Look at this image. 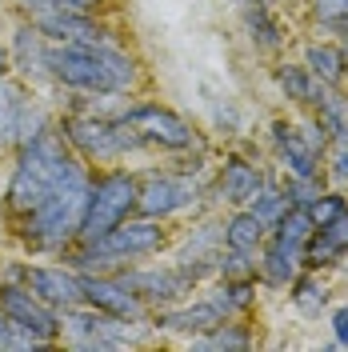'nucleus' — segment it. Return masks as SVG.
Masks as SVG:
<instances>
[{"instance_id": "c85d7f7f", "label": "nucleus", "mask_w": 348, "mask_h": 352, "mask_svg": "<svg viewBox=\"0 0 348 352\" xmlns=\"http://www.w3.org/2000/svg\"><path fill=\"white\" fill-rule=\"evenodd\" d=\"M312 116L325 124L328 140H348V88H325Z\"/></svg>"}, {"instance_id": "423d86ee", "label": "nucleus", "mask_w": 348, "mask_h": 352, "mask_svg": "<svg viewBox=\"0 0 348 352\" xmlns=\"http://www.w3.org/2000/svg\"><path fill=\"white\" fill-rule=\"evenodd\" d=\"M156 336L153 320H120L92 305H72L61 312V344L80 352H124Z\"/></svg>"}, {"instance_id": "1a4fd4ad", "label": "nucleus", "mask_w": 348, "mask_h": 352, "mask_svg": "<svg viewBox=\"0 0 348 352\" xmlns=\"http://www.w3.org/2000/svg\"><path fill=\"white\" fill-rule=\"evenodd\" d=\"M116 116H124L136 136L144 140L149 153H160V156H176V153H188L196 144H204V136L196 132V124L184 116V112L160 104L153 96H124V104Z\"/></svg>"}, {"instance_id": "72a5a7b5", "label": "nucleus", "mask_w": 348, "mask_h": 352, "mask_svg": "<svg viewBox=\"0 0 348 352\" xmlns=\"http://www.w3.org/2000/svg\"><path fill=\"white\" fill-rule=\"evenodd\" d=\"M320 173H325L328 188H340V192H348V140H332V144H328Z\"/></svg>"}, {"instance_id": "0eeeda50", "label": "nucleus", "mask_w": 348, "mask_h": 352, "mask_svg": "<svg viewBox=\"0 0 348 352\" xmlns=\"http://www.w3.org/2000/svg\"><path fill=\"white\" fill-rule=\"evenodd\" d=\"M213 176V173H208ZM208 176L184 173V168H144L140 173V197H136V212L173 224L180 217H196L208 208Z\"/></svg>"}, {"instance_id": "39448f33", "label": "nucleus", "mask_w": 348, "mask_h": 352, "mask_svg": "<svg viewBox=\"0 0 348 352\" xmlns=\"http://www.w3.org/2000/svg\"><path fill=\"white\" fill-rule=\"evenodd\" d=\"M88 176L85 180L65 184L61 192H52L48 200H41L32 212L8 220V228H12V236L21 241L24 252H32V256H48V261H61L68 248L80 241V217H85Z\"/></svg>"}, {"instance_id": "7c9ffc66", "label": "nucleus", "mask_w": 348, "mask_h": 352, "mask_svg": "<svg viewBox=\"0 0 348 352\" xmlns=\"http://www.w3.org/2000/svg\"><path fill=\"white\" fill-rule=\"evenodd\" d=\"M244 208H252L257 217L264 220V224H272V220L281 217L284 208H288V197H284V184H281V173H276V164L268 168V176H264V184L257 188V197L248 200Z\"/></svg>"}, {"instance_id": "ea45409f", "label": "nucleus", "mask_w": 348, "mask_h": 352, "mask_svg": "<svg viewBox=\"0 0 348 352\" xmlns=\"http://www.w3.org/2000/svg\"><path fill=\"white\" fill-rule=\"evenodd\" d=\"M0 153H8V148H4V144H0Z\"/></svg>"}, {"instance_id": "f8f14e48", "label": "nucleus", "mask_w": 348, "mask_h": 352, "mask_svg": "<svg viewBox=\"0 0 348 352\" xmlns=\"http://www.w3.org/2000/svg\"><path fill=\"white\" fill-rule=\"evenodd\" d=\"M124 285L144 300L149 308H164V305H176V300H188L196 288H200V276H196L188 264L180 261H144V264H132V268H120L116 272Z\"/></svg>"}, {"instance_id": "e433bc0d", "label": "nucleus", "mask_w": 348, "mask_h": 352, "mask_svg": "<svg viewBox=\"0 0 348 352\" xmlns=\"http://www.w3.org/2000/svg\"><path fill=\"white\" fill-rule=\"evenodd\" d=\"M232 4H237V12H240V8H252V4H268V0H232Z\"/></svg>"}, {"instance_id": "58836bf2", "label": "nucleus", "mask_w": 348, "mask_h": 352, "mask_svg": "<svg viewBox=\"0 0 348 352\" xmlns=\"http://www.w3.org/2000/svg\"><path fill=\"white\" fill-rule=\"evenodd\" d=\"M4 268H8V261H4V256H0V276H4Z\"/></svg>"}, {"instance_id": "20e7f679", "label": "nucleus", "mask_w": 348, "mask_h": 352, "mask_svg": "<svg viewBox=\"0 0 348 352\" xmlns=\"http://www.w3.org/2000/svg\"><path fill=\"white\" fill-rule=\"evenodd\" d=\"M116 112L65 109L56 112V132L65 136V144L85 160L88 168H109V164H129L136 156H149L136 129Z\"/></svg>"}, {"instance_id": "a211bd4d", "label": "nucleus", "mask_w": 348, "mask_h": 352, "mask_svg": "<svg viewBox=\"0 0 348 352\" xmlns=\"http://www.w3.org/2000/svg\"><path fill=\"white\" fill-rule=\"evenodd\" d=\"M28 21L41 28L52 44H105L120 41V32L109 24V16L96 12H72V8H44Z\"/></svg>"}, {"instance_id": "5701e85b", "label": "nucleus", "mask_w": 348, "mask_h": 352, "mask_svg": "<svg viewBox=\"0 0 348 352\" xmlns=\"http://www.w3.org/2000/svg\"><path fill=\"white\" fill-rule=\"evenodd\" d=\"M301 65L320 80L325 88H345L348 80V56L340 41H332V36H308L301 44V56H296Z\"/></svg>"}, {"instance_id": "cd10ccee", "label": "nucleus", "mask_w": 348, "mask_h": 352, "mask_svg": "<svg viewBox=\"0 0 348 352\" xmlns=\"http://www.w3.org/2000/svg\"><path fill=\"white\" fill-rule=\"evenodd\" d=\"M305 21L316 36L340 41L348 32V0H305Z\"/></svg>"}, {"instance_id": "b1692460", "label": "nucleus", "mask_w": 348, "mask_h": 352, "mask_svg": "<svg viewBox=\"0 0 348 352\" xmlns=\"http://www.w3.org/2000/svg\"><path fill=\"white\" fill-rule=\"evenodd\" d=\"M240 28H244L248 44H252L261 56H284V48H288V28H284V21L272 12V4L240 8Z\"/></svg>"}, {"instance_id": "4468645a", "label": "nucleus", "mask_w": 348, "mask_h": 352, "mask_svg": "<svg viewBox=\"0 0 348 352\" xmlns=\"http://www.w3.org/2000/svg\"><path fill=\"white\" fill-rule=\"evenodd\" d=\"M220 248H224V212L220 208H204V212L193 217V224L184 228V236H173L168 252H173V261L193 268L200 276V285H208L217 276Z\"/></svg>"}, {"instance_id": "4be33fe9", "label": "nucleus", "mask_w": 348, "mask_h": 352, "mask_svg": "<svg viewBox=\"0 0 348 352\" xmlns=\"http://www.w3.org/2000/svg\"><path fill=\"white\" fill-rule=\"evenodd\" d=\"M257 276H213L208 285H200V292L220 308V316L224 320H232V316H244V320H252V312H257Z\"/></svg>"}, {"instance_id": "f03ea898", "label": "nucleus", "mask_w": 348, "mask_h": 352, "mask_svg": "<svg viewBox=\"0 0 348 352\" xmlns=\"http://www.w3.org/2000/svg\"><path fill=\"white\" fill-rule=\"evenodd\" d=\"M88 173L92 168L68 148L65 136L52 124V129L36 132L32 140L12 148V168H8L4 192H0V212H4V220H17L24 212H32L52 192H61L65 184L85 180Z\"/></svg>"}, {"instance_id": "7ed1b4c3", "label": "nucleus", "mask_w": 348, "mask_h": 352, "mask_svg": "<svg viewBox=\"0 0 348 352\" xmlns=\"http://www.w3.org/2000/svg\"><path fill=\"white\" fill-rule=\"evenodd\" d=\"M173 248V228L164 220L140 217L132 212L129 220H120L116 228H109L96 241H76L61 261H68L76 272H120L132 264L156 261Z\"/></svg>"}, {"instance_id": "bb28decb", "label": "nucleus", "mask_w": 348, "mask_h": 352, "mask_svg": "<svg viewBox=\"0 0 348 352\" xmlns=\"http://www.w3.org/2000/svg\"><path fill=\"white\" fill-rule=\"evenodd\" d=\"M264 236H268V224H264L252 208H228L224 212V248H237V252H261Z\"/></svg>"}, {"instance_id": "473e14b6", "label": "nucleus", "mask_w": 348, "mask_h": 352, "mask_svg": "<svg viewBox=\"0 0 348 352\" xmlns=\"http://www.w3.org/2000/svg\"><path fill=\"white\" fill-rule=\"evenodd\" d=\"M281 184H284V197H288V204H301V208H308V204H312V200L328 188L325 173H316V176H284L281 173Z\"/></svg>"}, {"instance_id": "412c9836", "label": "nucleus", "mask_w": 348, "mask_h": 352, "mask_svg": "<svg viewBox=\"0 0 348 352\" xmlns=\"http://www.w3.org/2000/svg\"><path fill=\"white\" fill-rule=\"evenodd\" d=\"M272 85L281 92V100H288V109H296V112H312L316 100L325 96V85H320L301 60H292V56H276V65H272Z\"/></svg>"}, {"instance_id": "6e6552de", "label": "nucleus", "mask_w": 348, "mask_h": 352, "mask_svg": "<svg viewBox=\"0 0 348 352\" xmlns=\"http://www.w3.org/2000/svg\"><path fill=\"white\" fill-rule=\"evenodd\" d=\"M140 197V173L129 164H109V168H92L88 176V197H85V217H80V241H96L120 220L136 212Z\"/></svg>"}, {"instance_id": "ddd939ff", "label": "nucleus", "mask_w": 348, "mask_h": 352, "mask_svg": "<svg viewBox=\"0 0 348 352\" xmlns=\"http://www.w3.org/2000/svg\"><path fill=\"white\" fill-rule=\"evenodd\" d=\"M4 276L21 280L24 288H32L44 305H52L56 312L80 305L85 300V288H80V272L68 261H8ZM0 276V280H4Z\"/></svg>"}, {"instance_id": "393cba45", "label": "nucleus", "mask_w": 348, "mask_h": 352, "mask_svg": "<svg viewBox=\"0 0 348 352\" xmlns=\"http://www.w3.org/2000/svg\"><path fill=\"white\" fill-rule=\"evenodd\" d=\"M288 305L296 308L301 316H308V320H316L320 312H328V305H332L328 276L320 268H301V272L288 280Z\"/></svg>"}, {"instance_id": "aec40b11", "label": "nucleus", "mask_w": 348, "mask_h": 352, "mask_svg": "<svg viewBox=\"0 0 348 352\" xmlns=\"http://www.w3.org/2000/svg\"><path fill=\"white\" fill-rule=\"evenodd\" d=\"M153 329L156 336H184V340H193L200 332H208L213 324H220L224 316H220V308L196 288L188 300H176V305H164V308H153Z\"/></svg>"}, {"instance_id": "6ab92c4d", "label": "nucleus", "mask_w": 348, "mask_h": 352, "mask_svg": "<svg viewBox=\"0 0 348 352\" xmlns=\"http://www.w3.org/2000/svg\"><path fill=\"white\" fill-rule=\"evenodd\" d=\"M80 288H85L80 305H92L100 312H109V316H120V320H149L153 316V308L144 305L116 272H80Z\"/></svg>"}, {"instance_id": "f704fd0d", "label": "nucleus", "mask_w": 348, "mask_h": 352, "mask_svg": "<svg viewBox=\"0 0 348 352\" xmlns=\"http://www.w3.org/2000/svg\"><path fill=\"white\" fill-rule=\"evenodd\" d=\"M0 349H12V352H32V349H48L41 344L32 332H24L21 324H12L8 316H0Z\"/></svg>"}, {"instance_id": "f3484780", "label": "nucleus", "mask_w": 348, "mask_h": 352, "mask_svg": "<svg viewBox=\"0 0 348 352\" xmlns=\"http://www.w3.org/2000/svg\"><path fill=\"white\" fill-rule=\"evenodd\" d=\"M264 136H268V153H272L276 173H284V176H316L320 173L325 156L305 140L296 116H272Z\"/></svg>"}, {"instance_id": "4c0bfd02", "label": "nucleus", "mask_w": 348, "mask_h": 352, "mask_svg": "<svg viewBox=\"0 0 348 352\" xmlns=\"http://www.w3.org/2000/svg\"><path fill=\"white\" fill-rule=\"evenodd\" d=\"M340 48H345V56H348V32H345V36H340Z\"/></svg>"}, {"instance_id": "2f4dec72", "label": "nucleus", "mask_w": 348, "mask_h": 352, "mask_svg": "<svg viewBox=\"0 0 348 352\" xmlns=\"http://www.w3.org/2000/svg\"><path fill=\"white\" fill-rule=\"evenodd\" d=\"M17 8V16H36L44 8H72V12H96V16H109L112 0H8Z\"/></svg>"}, {"instance_id": "c756f323", "label": "nucleus", "mask_w": 348, "mask_h": 352, "mask_svg": "<svg viewBox=\"0 0 348 352\" xmlns=\"http://www.w3.org/2000/svg\"><path fill=\"white\" fill-rule=\"evenodd\" d=\"M28 96V85L17 80L12 72H0V144L12 153V129H17V112L21 100Z\"/></svg>"}, {"instance_id": "c9c22d12", "label": "nucleus", "mask_w": 348, "mask_h": 352, "mask_svg": "<svg viewBox=\"0 0 348 352\" xmlns=\"http://www.w3.org/2000/svg\"><path fill=\"white\" fill-rule=\"evenodd\" d=\"M328 332H332L336 349H348V305L328 308Z\"/></svg>"}, {"instance_id": "dca6fc26", "label": "nucleus", "mask_w": 348, "mask_h": 352, "mask_svg": "<svg viewBox=\"0 0 348 352\" xmlns=\"http://www.w3.org/2000/svg\"><path fill=\"white\" fill-rule=\"evenodd\" d=\"M4 44H8V68H12L17 80H24L36 92H56L52 76H48V36L28 16H17V24H12V32H8Z\"/></svg>"}, {"instance_id": "9d476101", "label": "nucleus", "mask_w": 348, "mask_h": 352, "mask_svg": "<svg viewBox=\"0 0 348 352\" xmlns=\"http://www.w3.org/2000/svg\"><path fill=\"white\" fill-rule=\"evenodd\" d=\"M312 212V236L305 244V268L332 272L348 256V192L325 188L308 204Z\"/></svg>"}, {"instance_id": "9b49d317", "label": "nucleus", "mask_w": 348, "mask_h": 352, "mask_svg": "<svg viewBox=\"0 0 348 352\" xmlns=\"http://www.w3.org/2000/svg\"><path fill=\"white\" fill-rule=\"evenodd\" d=\"M272 164H264V156L257 144H240V148H228L220 156V164H213V176H208V208H244L248 200L257 197V188L264 184Z\"/></svg>"}, {"instance_id": "f257e3e1", "label": "nucleus", "mask_w": 348, "mask_h": 352, "mask_svg": "<svg viewBox=\"0 0 348 352\" xmlns=\"http://www.w3.org/2000/svg\"><path fill=\"white\" fill-rule=\"evenodd\" d=\"M48 76L68 96H136L144 88V65L124 41L105 44H52Z\"/></svg>"}, {"instance_id": "a19ab883", "label": "nucleus", "mask_w": 348, "mask_h": 352, "mask_svg": "<svg viewBox=\"0 0 348 352\" xmlns=\"http://www.w3.org/2000/svg\"><path fill=\"white\" fill-rule=\"evenodd\" d=\"M345 88H348V80H345Z\"/></svg>"}, {"instance_id": "2eb2a0df", "label": "nucleus", "mask_w": 348, "mask_h": 352, "mask_svg": "<svg viewBox=\"0 0 348 352\" xmlns=\"http://www.w3.org/2000/svg\"><path fill=\"white\" fill-rule=\"evenodd\" d=\"M0 316H8L12 324H21L24 332H32L48 349L61 344V312L52 305H44L32 288H24L12 276L0 280Z\"/></svg>"}, {"instance_id": "a878e982", "label": "nucleus", "mask_w": 348, "mask_h": 352, "mask_svg": "<svg viewBox=\"0 0 348 352\" xmlns=\"http://www.w3.org/2000/svg\"><path fill=\"white\" fill-rule=\"evenodd\" d=\"M188 349L193 352H248L257 349V332H252V324L244 316H232V320H220L208 332L193 336Z\"/></svg>"}]
</instances>
